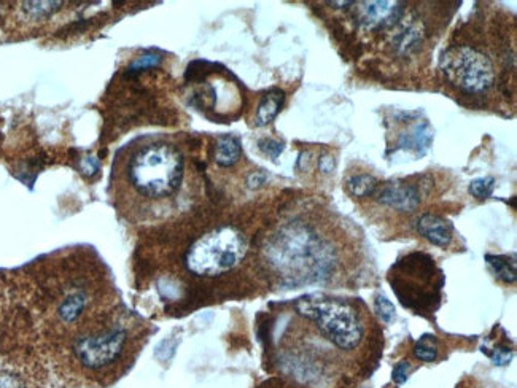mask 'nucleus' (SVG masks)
I'll list each match as a JSON object with an SVG mask.
<instances>
[{"label":"nucleus","mask_w":517,"mask_h":388,"mask_svg":"<svg viewBox=\"0 0 517 388\" xmlns=\"http://www.w3.org/2000/svg\"><path fill=\"white\" fill-rule=\"evenodd\" d=\"M296 311L317 325L320 333L341 350H354L363 338V326L352 304L341 299H301Z\"/></svg>","instance_id":"5"},{"label":"nucleus","mask_w":517,"mask_h":388,"mask_svg":"<svg viewBox=\"0 0 517 388\" xmlns=\"http://www.w3.org/2000/svg\"><path fill=\"white\" fill-rule=\"evenodd\" d=\"M487 263L494 268L498 279L503 280L505 284H514L517 279L516 263L508 257L502 255H487Z\"/></svg>","instance_id":"12"},{"label":"nucleus","mask_w":517,"mask_h":388,"mask_svg":"<svg viewBox=\"0 0 517 388\" xmlns=\"http://www.w3.org/2000/svg\"><path fill=\"white\" fill-rule=\"evenodd\" d=\"M378 199L384 206L392 207L401 212H413L419 207L420 193L413 185L406 183H392L382 188L378 194Z\"/></svg>","instance_id":"8"},{"label":"nucleus","mask_w":517,"mask_h":388,"mask_svg":"<svg viewBox=\"0 0 517 388\" xmlns=\"http://www.w3.org/2000/svg\"><path fill=\"white\" fill-rule=\"evenodd\" d=\"M2 287L0 374L13 387H112L147 341L144 320L86 247L32 264Z\"/></svg>","instance_id":"1"},{"label":"nucleus","mask_w":517,"mask_h":388,"mask_svg":"<svg viewBox=\"0 0 517 388\" xmlns=\"http://www.w3.org/2000/svg\"><path fill=\"white\" fill-rule=\"evenodd\" d=\"M358 5V20L366 28L390 26L400 18L403 10L398 2H362Z\"/></svg>","instance_id":"7"},{"label":"nucleus","mask_w":517,"mask_h":388,"mask_svg":"<svg viewBox=\"0 0 517 388\" xmlns=\"http://www.w3.org/2000/svg\"><path fill=\"white\" fill-rule=\"evenodd\" d=\"M414 355L422 361H433L438 357V346H436L435 336L425 334L414 346Z\"/></svg>","instance_id":"14"},{"label":"nucleus","mask_w":517,"mask_h":388,"mask_svg":"<svg viewBox=\"0 0 517 388\" xmlns=\"http://www.w3.org/2000/svg\"><path fill=\"white\" fill-rule=\"evenodd\" d=\"M444 74L460 90L471 94L484 93L494 85V66L484 53L473 47L454 48L444 58Z\"/></svg>","instance_id":"6"},{"label":"nucleus","mask_w":517,"mask_h":388,"mask_svg":"<svg viewBox=\"0 0 517 388\" xmlns=\"http://www.w3.org/2000/svg\"><path fill=\"white\" fill-rule=\"evenodd\" d=\"M241 158V145L239 140L233 136H223L217 140L215 147V163L218 166L230 167L238 163Z\"/></svg>","instance_id":"10"},{"label":"nucleus","mask_w":517,"mask_h":388,"mask_svg":"<svg viewBox=\"0 0 517 388\" xmlns=\"http://www.w3.org/2000/svg\"><path fill=\"white\" fill-rule=\"evenodd\" d=\"M376 188H378V182H376L373 175H354L347 182V190L355 198H368L376 191Z\"/></svg>","instance_id":"13"},{"label":"nucleus","mask_w":517,"mask_h":388,"mask_svg":"<svg viewBox=\"0 0 517 388\" xmlns=\"http://www.w3.org/2000/svg\"><path fill=\"white\" fill-rule=\"evenodd\" d=\"M249 252V242L241 229L222 225L199 236L188 247L183 264L191 276L217 279L238 268Z\"/></svg>","instance_id":"4"},{"label":"nucleus","mask_w":517,"mask_h":388,"mask_svg":"<svg viewBox=\"0 0 517 388\" xmlns=\"http://www.w3.org/2000/svg\"><path fill=\"white\" fill-rule=\"evenodd\" d=\"M261 145H266V147H261V150H265L266 153L273 156V158H277V156L282 153L284 150V145L279 144V142H274V140H268V142H261Z\"/></svg>","instance_id":"19"},{"label":"nucleus","mask_w":517,"mask_h":388,"mask_svg":"<svg viewBox=\"0 0 517 388\" xmlns=\"http://www.w3.org/2000/svg\"><path fill=\"white\" fill-rule=\"evenodd\" d=\"M261 258L284 284H309L330 276L335 253L311 226L301 222L280 225L261 245Z\"/></svg>","instance_id":"3"},{"label":"nucleus","mask_w":517,"mask_h":388,"mask_svg":"<svg viewBox=\"0 0 517 388\" xmlns=\"http://www.w3.org/2000/svg\"><path fill=\"white\" fill-rule=\"evenodd\" d=\"M409 371H411V365L409 361H400L395 369H393V382L397 384H405L408 381Z\"/></svg>","instance_id":"18"},{"label":"nucleus","mask_w":517,"mask_h":388,"mask_svg":"<svg viewBox=\"0 0 517 388\" xmlns=\"http://www.w3.org/2000/svg\"><path fill=\"white\" fill-rule=\"evenodd\" d=\"M284 93L279 90L271 91L263 97V101L258 105L257 110V126H266L277 117V113L282 109L284 105Z\"/></svg>","instance_id":"11"},{"label":"nucleus","mask_w":517,"mask_h":388,"mask_svg":"<svg viewBox=\"0 0 517 388\" xmlns=\"http://www.w3.org/2000/svg\"><path fill=\"white\" fill-rule=\"evenodd\" d=\"M185 175L187 163L179 147L164 140H134L115 156L110 193L125 220L145 222L179 194Z\"/></svg>","instance_id":"2"},{"label":"nucleus","mask_w":517,"mask_h":388,"mask_svg":"<svg viewBox=\"0 0 517 388\" xmlns=\"http://www.w3.org/2000/svg\"><path fill=\"white\" fill-rule=\"evenodd\" d=\"M489 357L492 358L495 365H508L510 363L511 358H513V352L510 349H506V347H498L494 352H487Z\"/></svg>","instance_id":"17"},{"label":"nucleus","mask_w":517,"mask_h":388,"mask_svg":"<svg viewBox=\"0 0 517 388\" xmlns=\"http://www.w3.org/2000/svg\"><path fill=\"white\" fill-rule=\"evenodd\" d=\"M374 306H376V312H378L379 317L385 323H390L395 319V306L385 296H379Z\"/></svg>","instance_id":"16"},{"label":"nucleus","mask_w":517,"mask_h":388,"mask_svg":"<svg viewBox=\"0 0 517 388\" xmlns=\"http://www.w3.org/2000/svg\"><path fill=\"white\" fill-rule=\"evenodd\" d=\"M495 188V180L492 177H484V179H476L471 182L470 193L476 199H487L492 196Z\"/></svg>","instance_id":"15"},{"label":"nucleus","mask_w":517,"mask_h":388,"mask_svg":"<svg viewBox=\"0 0 517 388\" xmlns=\"http://www.w3.org/2000/svg\"><path fill=\"white\" fill-rule=\"evenodd\" d=\"M417 231L424 236L428 242L438 247H448L452 242V226L448 220L438 215L425 214L419 218Z\"/></svg>","instance_id":"9"},{"label":"nucleus","mask_w":517,"mask_h":388,"mask_svg":"<svg viewBox=\"0 0 517 388\" xmlns=\"http://www.w3.org/2000/svg\"><path fill=\"white\" fill-rule=\"evenodd\" d=\"M319 166L323 172H331V169L335 167V161H333V158H330V156H325V158L320 161Z\"/></svg>","instance_id":"20"}]
</instances>
